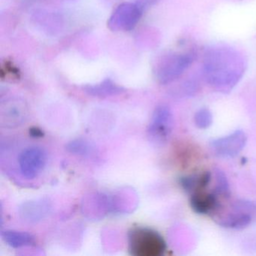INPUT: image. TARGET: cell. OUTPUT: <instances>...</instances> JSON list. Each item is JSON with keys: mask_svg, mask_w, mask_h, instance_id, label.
<instances>
[{"mask_svg": "<svg viewBox=\"0 0 256 256\" xmlns=\"http://www.w3.org/2000/svg\"><path fill=\"white\" fill-rule=\"evenodd\" d=\"M242 55L227 47H214L206 50L204 59V76L220 92L232 90L245 72Z\"/></svg>", "mask_w": 256, "mask_h": 256, "instance_id": "cell-1", "label": "cell"}, {"mask_svg": "<svg viewBox=\"0 0 256 256\" xmlns=\"http://www.w3.org/2000/svg\"><path fill=\"white\" fill-rule=\"evenodd\" d=\"M128 250L134 256H161L166 242L158 232L148 228H134L128 233Z\"/></svg>", "mask_w": 256, "mask_h": 256, "instance_id": "cell-2", "label": "cell"}, {"mask_svg": "<svg viewBox=\"0 0 256 256\" xmlns=\"http://www.w3.org/2000/svg\"><path fill=\"white\" fill-rule=\"evenodd\" d=\"M174 116L167 106L156 109L148 128L150 140L157 145H162L170 138L173 132Z\"/></svg>", "mask_w": 256, "mask_h": 256, "instance_id": "cell-3", "label": "cell"}, {"mask_svg": "<svg viewBox=\"0 0 256 256\" xmlns=\"http://www.w3.org/2000/svg\"><path fill=\"white\" fill-rule=\"evenodd\" d=\"M46 162L47 154L42 148L38 146L26 148L19 156V168L26 179L37 178L44 170Z\"/></svg>", "mask_w": 256, "mask_h": 256, "instance_id": "cell-4", "label": "cell"}, {"mask_svg": "<svg viewBox=\"0 0 256 256\" xmlns=\"http://www.w3.org/2000/svg\"><path fill=\"white\" fill-rule=\"evenodd\" d=\"M246 142L245 132L242 130H236L228 136L212 140L210 148L217 156L230 158L236 156L244 150Z\"/></svg>", "mask_w": 256, "mask_h": 256, "instance_id": "cell-5", "label": "cell"}, {"mask_svg": "<svg viewBox=\"0 0 256 256\" xmlns=\"http://www.w3.org/2000/svg\"><path fill=\"white\" fill-rule=\"evenodd\" d=\"M192 54H175L168 58L158 73V79L162 84H168L176 80L192 64Z\"/></svg>", "mask_w": 256, "mask_h": 256, "instance_id": "cell-6", "label": "cell"}, {"mask_svg": "<svg viewBox=\"0 0 256 256\" xmlns=\"http://www.w3.org/2000/svg\"><path fill=\"white\" fill-rule=\"evenodd\" d=\"M252 208V204L250 202H236L234 208V212L220 220L218 224L227 228H244L251 222L252 217L250 212Z\"/></svg>", "mask_w": 256, "mask_h": 256, "instance_id": "cell-7", "label": "cell"}, {"mask_svg": "<svg viewBox=\"0 0 256 256\" xmlns=\"http://www.w3.org/2000/svg\"><path fill=\"white\" fill-rule=\"evenodd\" d=\"M218 196L215 193L198 191L192 193L190 198L192 209L198 214H209L218 206Z\"/></svg>", "mask_w": 256, "mask_h": 256, "instance_id": "cell-8", "label": "cell"}, {"mask_svg": "<svg viewBox=\"0 0 256 256\" xmlns=\"http://www.w3.org/2000/svg\"><path fill=\"white\" fill-rule=\"evenodd\" d=\"M50 205L44 200H34L24 204L20 208V215L25 221L37 222L48 214Z\"/></svg>", "mask_w": 256, "mask_h": 256, "instance_id": "cell-9", "label": "cell"}, {"mask_svg": "<svg viewBox=\"0 0 256 256\" xmlns=\"http://www.w3.org/2000/svg\"><path fill=\"white\" fill-rule=\"evenodd\" d=\"M211 180V174L209 172L200 174L184 176L180 180L182 188L188 192H196L206 188Z\"/></svg>", "mask_w": 256, "mask_h": 256, "instance_id": "cell-10", "label": "cell"}, {"mask_svg": "<svg viewBox=\"0 0 256 256\" xmlns=\"http://www.w3.org/2000/svg\"><path fill=\"white\" fill-rule=\"evenodd\" d=\"M2 239L13 248L29 246L36 244L35 238L28 232L7 230L2 233Z\"/></svg>", "mask_w": 256, "mask_h": 256, "instance_id": "cell-11", "label": "cell"}, {"mask_svg": "<svg viewBox=\"0 0 256 256\" xmlns=\"http://www.w3.org/2000/svg\"><path fill=\"white\" fill-rule=\"evenodd\" d=\"M26 112L25 109L17 108L16 106L8 108L6 113L2 115L4 124L7 127H14L22 124L26 118Z\"/></svg>", "mask_w": 256, "mask_h": 256, "instance_id": "cell-12", "label": "cell"}, {"mask_svg": "<svg viewBox=\"0 0 256 256\" xmlns=\"http://www.w3.org/2000/svg\"><path fill=\"white\" fill-rule=\"evenodd\" d=\"M216 187L214 193L217 196H221L223 198H228L230 196V188H229L228 182L224 172L220 169H216Z\"/></svg>", "mask_w": 256, "mask_h": 256, "instance_id": "cell-13", "label": "cell"}, {"mask_svg": "<svg viewBox=\"0 0 256 256\" xmlns=\"http://www.w3.org/2000/svg\"><path fill=\"white\" fill-rule=\"evenodd\" d=\"M212 114L208 108H202L194 114V124L198 128L205 130L209 128L212 124Z\"/></svg>", "mask_w": 256, "mask_h": 256, "instance_id": "cell-14", "label": "cell"}, {"mask_svg": "<svg viewBox=\"0 0 256 256\" xmlns=\"http://www.w3.org/2000/svg\"><path fill=\"white\" fill-rule=\"evenodd\" d=\"M88 91L91 95L96 96H106L113 95L116 92H119L120 90L112 84L107 83L103 84L100 86L90 88Z\"/></svg>", "mask_w": 256, "mask_h": 256, "instance_id": "cell-15", "label": "cell"}, {"mask_svg": "<svg viewBox=\"0 0 256 256\" xmlns=\"http://www.w3.org/2000/svg\"><path fill=\"white\" fill-rule=\"evenodd\" d=\"M66 148L72 154H78V155H86L89 154L90 150L89 144L84 140H73L68 144Z\"/></svg>", "mask_w": 256, "mask_h": 256, "instance_id": "cell-16", "label": "cell"}]
</instances>
